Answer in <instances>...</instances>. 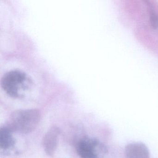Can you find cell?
I'll list each match as a JSON object with an SVG mask.
<instances>
[{"label":"cell","mask_w":158,"mask_h":158,"mask_svg":"<svg viewBox=\"0 0 158 158\" xmlns=\"http://www.w3.org/2000/svg\"><path fill=\"white\" fill-rule=\"evenodd\" d=\"M12 131L9 127H2L0 129V146L2 148L6 149L14 144Z\"/></svg>","instance_id":"6"},{"label":"cell","mask_w":158,"mask_h":158,"mask_svg":"<svg viewBox=\"0 0 158 158\" xmlns=\"http://www.w3.org/2000/svg\"><path fill=\"white\" fill-rule=\"evenodd\" d=\"M35 86L32 78L27 74L19 70L5 73L1 79V87L11 98H23Z\"/></svg>","instance_id":"1"},{"label":"cell","mask_w":158,"mask_h":158,"mask_svg":"<svg viewBox=\"0 0 158 158\" xmlns=\"http://www.w3.org/2000/svg\"><path fill=\"white\" fill-rule=\"evenodd\" d=\"M127 158H149V152L147 146L141 142L130 143L125 148Z\"/></svg>","instance_id":"5"},{"label":"cell","mask_w":158,"mask_h":158,"mask_svg":"<svg viewBox=\"0 0 158 158\" xmlns=\"http://www.w3.org/2000/svg\"><path fill=\"white\" fill-rule=\"evenodd\" d=\"M77 151L81 158H103L107 152L106 147L94 139L80 141Z\"/></svg>","instance_id":"3"},{"label":"cell","mask_w":158,"mask_h":158,"mask_svg":"<svg viewBox=\"0 0 158 158\" xmlns=\"http://www.w3.org/2000/svg\"><path fill=\"white\" fill-rule=\"evenodd\" d=\"M40 118L41 114L37 109L18 110L11 114L9 127L12 131L27 134L35 129Z\"/></svg>","instance_id":"2"},{"label":"cell","mask_w":158,"mask_h":158,"mask_svg":"<svg viewBox=\"0 0 158 158\" xmlns=\"http://www.w3.org/2000/svg\"><path fill=\"white\" fill-rule=\"evenodd\" d=\"M60 134V129L56 127H52L44 136L43 147L46 153L50 156L53 155L56 151Z\"/></svg>","instance_id":"4"}]
</instances>
